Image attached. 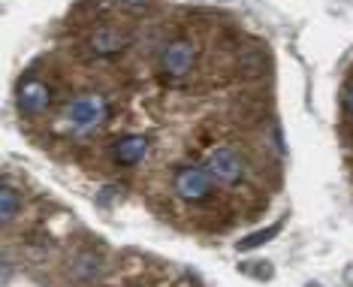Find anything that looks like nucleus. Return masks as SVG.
<instances>
[{"instance_id": "nucleus-10", "label": "nucleus", "mask_w": 353, "mask_h": 287, "mask_svg": "<svg viewBox=\"0 0 353 287\" xmlns=\"http://www.w3.org/2000/svg\"><path fill=\"white\" fill-rule=\"evenodd\" d=\"M281 230V224H275V227H269V230H263V233H254V236H248L245 242H239V251H248V248H256V245H263L266 239H272Z\"/></svg>"}, {"instance_id": "nucleus-8", "label": "nucleus", "mask_w": 353, "mask_h": 287, "mask_svg": "<svg viewBox=\"0 0 353 287\" xmlns=\"http://www.w3.org/2000/svg\"><path fill=\"white\" fill-rule=\"evenodd\" d=\"M100 273H103V260H100L94 251H82V254H79V257L73 260V266H70V275H73L76 281H82V284L97 281Z\"/></svg>"}, {"instance_id": "nucleus-4", "label": "nucleus", "mask_w": 353, "mask_h": 287, "mask_svg": "<svg viewBox=\"0 0 353 287\" xmlns=\"http://www.w3.org/2000/svg\"><path fill=\"white\" fill-rule=\"evenodd\" d=\"M52 106V88L43 82V79L30 76L19 82V91H15V109H19L21 118H43Z\"/></svg>"}, {"instance_id": "nucleus-6", "label": "nucleus", "mask_w": 353, "mask_h": 287, "mask_svg": "<svg viewBox=\"0 0 353 287\" xmlns=\"http://www.w3.org/2000/svg\"><path fill=\"white\" fill-rule=\"evenodd\" d=\"M127 46H130V34L118 25H100L85 39V52L94 55V58H115Z\"/></svg>"}, {"instance_id": "nucleus-9", "label": "nucleus", "mask_w": 353, "mask_h": 287, "mask_svg": "<svg viewBox=\"0 0 353 287\" xmlns=\"http://www.w3.org/2000/svg\"><path fill=\"white\" fill-rule=\"evenodd\" d=\"M19 206H21V200H19V190H15L10 181H6L3 188H0V221H3L6 227L15 221V215H19Z\"/></svg>"}, {"instance_id": "nucleus-5", "label": "nucleus", "mask_w": 353, "mask_h": 287, "mask_svg": "<svg viewBox=\"0 0 353 287\" xmlns=\"http://www.w3.org/2000/svg\"><path fill=\"white\" fill-rule=\"evenodd\" d=\"M205 166H208V172H212L214 185L230 188V185H239V181L245 179V157L230 146H218V148L208 151Z\"/></svg>"}, {"instance_id": "nucleus-7", "label": "nucleus", "mask_w": 353, "mask_h": 287, "mask_svg": "<svg viewBox=\"0 0 353 287\" xmlns=\"http://www.w3.org/2000/svg\"><path fill=\"white\" fill-rule=\"evenodd\" d=\"M148 151H151V139L145 133H124V137L112 146V164L121 166V170H130V166H139L145 161Z\"/></svg>"}, {"instance_id": "nucleus-2", "label": "nucleus", "mask_w": 353, "mask_h": 287, "mask_svg": "<svg viewBox=\"0 0 353 287\" xmlns=\"http://www.w3.org/2000/svg\"><path fill=\"white\" fill-rule=\"evenodd\" d=\"M157 67H160V73H163V79L181 82V79H188L196 67V46L190 43V39H172V43H166L163 49H160Z\"/></svg>"}, {"instance_id": "nucleus-11", "label": "nucleus", "mask_w": 353, "mask_h": 287, "mask_svg": "<svg viewBox=\"0 0 353 287\" xmlns=\"http://www.w3.org/2000/svg\"><path fill=\"white\" fill-rule=\"evenodd\" d=\"M341 106H344V112L353 118V82H347V88H344V94H341Z\"/></svg>"}, {"instance_id": "nucleus-3", "label": "nucleus", "mask_w": 353, "mask_h": 287, "mask_svg": "<svg viewBox=\"0 0 353 287\" xmlns=\"http://www.w3.org/2000/svg\"><path fill=\"white\" fill-rule=\"evenodd\" d=\"M172 188L184 203H205L214 190V179L205 164H184L181 170L175 172Z\"/></svg>"}, {"instance_id": "nucleus-12", "label": "nucleus", "mask_w": 353, "mask_h": 287, "mask_svg": "<svg viewBox=\"0 0 353 287\" xmlns=\"http://www.w3.org/2000/svg\"><path fill=\"white\" fill-rule=\"evenodd\" d=\"M118 6H124V10H145L151 0H115Z\"/></svg>"}, {"instance_id": "nucleus-1", "label": "nucleus", "mask_w": 353, "mask_h": 287, "mask_svg": "<svg viewBox=\"0 0 353 287\" xmlns=\"http://www.w3.org/2000/svg\"><path fill=\"white\" fill-rule=\"evenodd\" d=\"M112 115V106H109V97H103L97 91H88V94H79L63 106L61 112V121L58 127L67 137H76V139H85L91 133H97L106 127Z\"/></svg>"}]
</instances>
